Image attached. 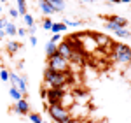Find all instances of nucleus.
<instances>
[{
	"label": "nucleus",
	"instance_id": "obj_1",
	"mask_svg": "<svg viewBox=\"0 0 131 123\" xmlns=\"http://www.w3.org/2000/svg\"><path fill=\"white\" fill-rule=\"evenodd\" d=\"M44 81L47 88H67V72H56L47 67L44 71Z\"/></svg>",
	"mask_w": 131,
	"mask_h": 123
},
{
	"label": "nucleus",
	"instance_id": "obj_2",
	"mask_svg": "<svg viewBox=\"0 0 131 123\" xmlns=\"http://www.w3.org/2000/svg\"><path fill=\"white\" fill-rule=\"evenodd\" d=\"M47 67L56 72H68L70 71V61L65 60L63 56H60L58 53H54L52 56L47 58Z\"/></svg>",
	"mask_w": 131,
	"mask_h": 123
},
{
	"label": "nucleus",
	"instance_id": "obj_3",
	"mask_svg": "<svg viewBox=\"0 0 131 123\" xmlns=\"http://www.w3.org/2000/svg\"><path fill=\"white\" fill-rule=\"evenodd\" d=\"M114 58L117 63H129L131 60V48L128 44H121V42H115L114 46Z\"/></svg>",
	"mask_w": 131,
	"mask_h": 123
},
{
	"label": "nucleus",
	"instance_id": "obj_4",
	"mask_svg": "<svg viewBox=\"0 0 131 123\" xmlns=\"http://www.w3.org/2000/svg\"><path fill=\"white\" fill-rule=\"evenodd\" d=\"M47 113L51 114V118L54 120V123L65 120L67 116H72L70 111H68L67 107H63V106H49V107H47Z\"/></svg>",
	"mask_w": 131,
	"mask_h": 123
},
{
	"label": "nucleus",
	"instance_id": "obj_5",
	"mask_svg": "<svg viewBox=\"0 0 131 123\" xmlns=\"http://www.w3.org/2000/svg\"><path fill=\"white\" fill-rule=\"evenodd\" d=\"M65 97V88H47V100L49 106H60L61 99Z\"/></svg>",
	"mask_w": 131,
	"mask_h": 123
},
{
	"label": "nucleus",
	"instance_id": "obj_6",
	"mask_svg": "<svg viewBox=\"0 0 131 123\" xmlns=\"http://www.w3.org/2000/svg\"><path fill=\"white\" fill-rule=\"evenodd\" d=\"M9 81L12 83V86H16L23 93V99H25V95H26V76L19 77L16 72H9Z\"/></svg>",
	"mask_w": 131,
	"mask_h": 123
},
{
	"label": "nucleus",
	"instance_id": "obj_7",
	"mask_svg": "<svg viewBox=\"0 0 131 123\" xmlns=\"http://www.w3.org/2000/svg\"><path fill=\"white\" fill-rule=\"evenodd\" d=\"M65 42L70 46L72 51H75V53H86V51H84V46H82V42H81V39H79V35H77V33L68 35V37L65 39Z\"/></svg>",
	"mask_w": 131,
	"mask_h": 123
},
{
	"label": "nucleus",
	"instance_id": "obj_8",
	"mask_svg": "<svg viewBox=\"0 0 131 123\" xmlns=\"http://www.w3.org/2000/svg\"><path fill=\"white\" fill-rule=\"evenodd\" d=\"M91 35H93V39H94L98 48H114L115 46V42L112 44V41L107 35H103V33H91Z\"/></svg>",
	"mask_w": 131,
	"mask_h": 123
},
{
	"label": "nucleus",
	"instance_id": "obj_9",
	"mask_svg": "<svg viewBox=\"0 0 131 123\" xmlns=\"http://www.w3.org/2000/svg\"><path fill=\"white\" fill-rule=\"evenodd\" d=\"M56 53H58L60 56H63L65 60H70V56H72L70 46H68V44H67L65 41H61L60 44H56Z\"/></svg>",
	"mask_w": 131,
	"mask_h": 123
},
{
	"label": "nucleus",
	"instance_id": "obj_10",
	"mask_svg": "<svg viewBox=\"0 0 131 123\" xmlns=\"http://www.w3.org/2000/svg\"><path fill=\"white\" fill-rule=\"evenodd\" d=\"M16 113L18 114H28L30 113V104H28V100H25V99H21V100H18L16 102Z\"/></svg>",
	"mask_w": 131,
	"mask_h": 123
},
{
	"label": "nucleus",
	"instance_id": "obj_11",
	"mask_svg": "<svg viewBox=\"0 0 131 123\" xmlns=\"http://www.w3.org/2000/svg\"><path fill=\"white\" fill-rule=\"evenodd\" d=\"M47 2H49V5L52 7L54 12H61V11H65V7H67L65 0H47Z\"/></svg>",
	"mask_w": 131,
	"mask_h": 123
},
{
	"label": "nucleus",
	"instance_id": "obj_12",
	"mask_svg": "<svg viewBox=\"0 0 131 123\" xmlns=\"http://www.w3.org/2000/svg\"><path fill=\"white\" fill-rule=\"evenodd\" d=\"M19 42H16V41H10V42H7V46H5V49H7V53L9 55H16V53L19 51Z\"/></svg>",
	"mask_w": 131,
	"mask_h": 123
},
{
	"label": "nucleus",
	"instance_id": "obj_13",
	"mask_svg": "<svg viewBox=\"0 0 131 123\" xmlns=\"http://www.w3.org/2000/svg\"><path fill=\"white\" fill-rule=\"evenodd\" d=\"M39 7H40V11L44 12V14H52V12H54L47 0H39Z\"/></svg>",
	"mask_w": 131,
	"mask_h": 123
},
{
	"label": "nucleus",
	"instance_id": "obj_14",
	"mask_svg": "<svg viewBox=\"0 0 131 123\" xmlns=\"http://www.w3.org/2000/svg\"><path fill=\"white\" fill-rule=\"evenodd\" d=\"M9 95H10V97H12V99H14V100H16V102L23 99V93H21L19 90L16 88V86H10V90H9Z\"/></svg>",
	"mask_w": 131,
	"mask_h": 123
},
{
	"label": "nucleus",
	"instance_id": "obj_15",
	"mask_svg": "<svg viewBox=\"0 0 131 123\" xmlns=\"http://www.w3.org/2000/svg\"><path fill=\"white\" fill-rule=\"evenodd\" d=\"M4 32H5V35H16L18 28H16V25H12V23H7V25L4 27Z\"/></svg>",
	"mask_w": 131,
	"mask_h": 123
},
{
	"label": "nucleus",
	"instance_id": "obj_16",
	"mask_svg": "<svg viewBox=\"0 0 131 123\" xmlns=\"http://www.w3.org/2000/svg\"><path fill=\"white\" fill-rule=\"evenodd\" d=\"M114 23H115L119 28H124V27L128 25V20H126V18H122V16H117V14H115V18H114Z\"/></svg>",
	"mask_w": 131,
	"mask_h": 123
},
{
	"label": "nucleus",
	"instance_id": "obj_17",
	"mask_svg": "<svg viewBox=\"0 0 131 123\" xmlns=\"http://www.w3.org/2000/svg\"><path fill=\"white\" fill-rule=\"evenodd\" d=\"M51 30L54 32V33H60V32L67 30V25H65V23H52V27H51Z\"/></svg>",
	"mask_w": 131,
	"mask_h": 123
},
{
	"label": "nucleus",
	"instance_id": "obj_18",
	"mask_svg": "<svg viewBox=\"0 0 131 123\" xmlns=\"http://www.w3.org/2000/svg\"><path fill=\"white\" fill-rule=\"evenodd\" d=\"M16 2H18V12L25 16V14L28 12V11H26V0H16Z\"/></svg>",
	"mask_w": 131,
	"mask_h": 123
},
{
	"label": "nucleus",
	"instance_id": "obj_19",
	"mask_svg": "<svg viewBox=\"0 0 131 123\" xmlns=\"http://www.w3.org/2000/svg\"><path fill=\"white\" fill-rule=\"evenodd\" d=\"M46 53H47V58H49V56H52V55L56 53V44L49 41V42H47V48H46Z\"/></svg>",
	"mask_w": 131,
	"mask_h": 123
},
{
	"label": "nucleus",
	"instance_id": "obj_20",
	"mask_svg": "<svg viewBox=\"0 0 131 123\" xmlns=\"http://www.w3.org/2000/svg\"><path fill=\"white\" fill-rule=\"evenodd\" d=\"M115 35H119V37H129L131 33H129V30H124V28H119V30L115 32Z\"/></svg>",
	"mask_w": 131,
	"mask_h": 123
},
{
	"label": "nucleus",
	"instance_id": "obj_21",
	"mask_svg": "<svg viewBox=\"0 0 131 123\" xmlns=\"http://www.w3.org/2000/svg\"><path fill=\"white\" fill-rule=\"evenodd\" d=\"M28 116H30V121L31 123H42V118H40V116H39V114H28Z\"/></svg>",
	"mask_w": 131,
	"mask_h": 123
},
{
	"label": "nucleus",
	"instance_id": "obj_22",
	"mask_svg": "<svg viewBox=\"0 0 131 123\" xmlns=\"http://www.w3.org/2000/svg\"><path fill=\"white\" fill-rule=\"evenodd\" d=\"M25 23H26L28 27H33V16L26 12V14H25Z\"/></svg>",
	"mask_w": 131,
	"mask_h": 123
},
{
	"label": "nucleus",
	"instance_id": "obj_23",
	"mask_svg": "<svg viewBox=\"0 0 131 123\" xmlns=\"http://www.w3.org/2000/svg\"><path fill=\"white\" fill-rule=\"evenodd\" d=\"M0 79H2V81H9V71L2 69V71H0Z\"/></svg>",
	"mask_w": 131,
	"mask_h": 123
},
{
	"label": "nucleus",
	"instance_id": "obj_24",
	"mask_svg": "<svg viewBox=\"0 0 131 123\" xmlns=\"http://www.w3.org/2000/svg\"><path fill=\"white\" fill-rule=\"evenodd\" d=\"M105 28H107V30H114V32L119 30V27H117V25H115L114 21H112V23H107V25H105Z\"/></svg>",
	"mask_w": 131,
	"mask_h": 123
},
{
	"label": "nucleus",
	"instance_id": "obj_25",
	"mask_svg": "<svg viewBox=\"0 0 131 123\" xmlns=\"http://www.w3.org/2000/svg\"><path fill=\"white\" fill-rule=\"evenodd\" d=\"M51 27H52V21L49 18H46L44 20V30H51Z\"/></svg>",
	"mask_w": 131,
	"mask_h": 123
},
{
	"label": "nucleus",
	"instance_id": "obj_26",
	"mask_svg": "<svg viewBox=\"0 0 131 123\" xmlns=\"http://www.w3.org/2000/svg\"><path fill=\"white\" fill-rule=\"evenodd\" d=\"M9 16H10V18H18V16H19L18 9H9Z\"/></svg>",
	"mask_w": 131,
	"mask_h": 123
},
{
	"label": "nucleus",
	"instance_id": "obj_27",
	"mask_svg": "<svg viewBox=\"0 0 131 123\" xmlns=\"http://www.w3.org/2000/svg\"><path fill=\"white\" fill-rule=\"evenodd\" d=\"M51 42H54V44H56V42H60V33H54V35H52V39H51Z\"/></svg>",
	"mask_w": 131,
	"mask_h": 123
},
{
	"label": "nucleus",
	"instance_id": "obj_28",
	"mask_svg": "<svg viewBox=\"0 0 131 123\" xmlns=\"http://www.w3.org/2000/svg\"><path fill=\"white\" fill-rule=\"evenodd\" d=\"M7 25V21L4 20V18H0V30H4V27Z\"/></svg>",
	"mask_w": 131,
	"mask_h": 123
},
{
	"label": "nucleus",
	"instance_id": "obj_29",
	"mask_svg": "<svg viewBox=\"0 0 131 123\" xmlns=\"http://www.w3.org/2000/svg\"><path fill=\"white\" fill-rule=\"evenodd\" d=\"M30 44H31V46L37 44V37H35V35H31V37H30Z\"/></svg>",
	"mask_w": 131,
	"mask_h": 123
},
{
	"label": "nucleus",
	"instance_id": "obj_30",
	"mask_svg": "<svg viewBox=\"0 0 131 123\" xmlns=\"http://www.w3.org/2000/svg\"><path fill=\"white\" fill-rule=\"evenodd\" d=\"M40 97H42V99L47 97V90H46V88H42V90H40Z\"/></svg>",
	"mask_w": 131,
	"mask_h": 123
},
{
	"label": "nucleus",
	"instance_id": "obj_31",
	"mask_svg": "<svg viewBox=\"0 0 131 123\" xmlns=\"http://www.w3.org/2000/svg\"><path fill=\"white\" fill-rule=\"evenodd\" d=\"M18 35H21V37L26 35V30H25V28H18Z\"/></svg>",
	"mask_w": 131,
	"mask_h": 123
},
{
	"label": "nucleus",
	"instance_id": "obj_32",
	"mask_svg": "<svg viewBox=\"0 0 131 123\" xmlns=\"http://www.w3.org/2000/svg\"><path fill=\"white\" fill-rule=\"evenodd\" d=\"M72 121V116H67L65 120H61V121H58V123H70Z\"/></svg>",
	"mask_w": 131,
	"mask_h": 123
},
{
	"label": "nucleus",
	"instance_id": "obj_33",
	"mask_svg": "<svg viewBox=\"0 0 131 123\" xmlns=\"http://www.w3.org/2000/svg\"><path fill=\"white\" fill-rule=\"evenodd\" d=\"M28 30H30V35H35V32H37V28H35V27H30Z\"/></svg>",
	"mask_w": 131,
	"mask_h": 123
},
{
	"label": "nucleus",
	"instance_id": "obj_34",
	"mask_svg": "<svg viewBox=\"0 0 131 123\" xmlns=\"http://www.w3.org/2000/svg\"><path fill=\"white\" fill-rule=\"evenodd\" d=\"M70 123H82V121H81V120H73V118H72V121H70Z\"/></svg>",
	"mask_w": 131,
	"mask_h": 123
},
{
	"label": "nucleus",
	"instance_id": "obj_35",
	"mask_svg": "<svg viewBox=\"0 0 131 123\" xmlns=\"http://www.w3.org/2000/svg\"><path fill=\"white\" fill-rule=\"evenodd\" d=\"M2 37H5V32L4 30H0V39H2Z\"/></svg>",
	"mask_w": 131,
	"mask_h": 123
},
{
	"label": "nucleus",
	"instance_id": "obj_36",
	"mask_svg": "<svg viewBox=\"0 0 131 123\" xmlns=\"http://www.w3.org/2000/svg\"><path fill=\"white\" fill-rule=\"evenodd\" d=\"M128 2H131V0H119V4H128Z\"/></svg>",
	"mask_w": 131,
	"mask_h": 123
},
{
	"label": "nucleus",
	"instance_id": "obj_37",
	"mask_svg": "<svg viewBox=\"0 0 131 123\" xmlns=\"http://www.w3.org/2000/svg\"><path fill=\"white\" fill-rule=\"evenodd\" d=\"M108 2H112V4H119V0H108Z\"/></svg>",
	"mask_w": 131,
	"mask_h": 123
},
{
	"label": "nucleus",
	"instance_id": "obj_38",
	"mask_svg": "<svg viewBox=\"0 0 131 123\" xmlns=\"http://www.w3.org/2000/svg\"><path fill=\"white\" fill-rule=\"evenodd\" d=\"M81 2H89L91 4V2H94V0H81Z\"/></svg>",
	"mask_w": 131,
	"mask_h": 123
},
{
	"label": "nucleus",
	"instance_id": "obj_39",
	"mask_svg": "<svg viewBox=\"0 0 131 123\" xmlns=\"http://www.w3.org/2000/svg\"><path fill=\"white\" fill-rule=\"evenodd\" d=\"M0 12H2V5H0Z\"/></svg>",
	"mask_w": 131,
	"mask_h": 123
},
{
	"label": "nucleus",
	"instance_id": "obj_40",
	"mask_svg": "<svg viewBox=\"0 0 131 123\" xmlns=\"http://www.w3.org/2000/svg\"><path fill=\"white\" fill-rule=\"evenodd\" d=\"M129 67H131V60H129Z\"/></svg>",
	"mask_w": 131,
	"mask_h": 123
},
{
	"label": "nucleus",
	"instance_id": "obj_41",
	"mask_svg": "<svg viewBox=\"0 0 131 123\" xmlns=\"http://www.w3.org/2000/svg\"><path fill=\"white\" fill-rule=\"evenodd\" d=\"M0 2H5V0H0Z\"/></svg>",
	"mask_w": 131,
	"mask_h": 123
}]
</instances>
